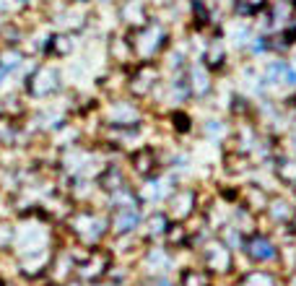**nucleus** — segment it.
I'll return each mask as SVG.
<instances>
[{"label": "nucleus", "mask_w": 296, "mask_h": 286, "mask_svg": "<svg viewBox=\"0 0 296 286\" xmlns=\"http://www.w3.org/2000/svg\"><path fill=\"white\" fill-rule=\"evenodd\" d=\"M135 37H138V39L130 42V47L138 50L141 57H153L158 50L164 47V42H167V31L158 24H146Z\"/></svg>", "instance_id": "f257e3e1"}, {"label": "nucleus", "mask_w": 296, "mask_h": 286, "mask_svg": "<svg viewBox=\"0 0 296 286\" xmlns=\"http://www.w3.org/2000/svg\"><path fill=\"white\" fill-rule=\"evenodd\" d=\"M244 247H247L249 258H252V263H268V260H276L278 258L276 245H273L265 234H252L244 242Z\"/></svg>", "instance_id": "f03ea898"}, {"label": "nucleus", "mask_w": 296, "mask_h": 286, "mask_svg": "<svg viewBox=\"0 0 296 286\" xmlns=\"http://www.w3.org/2000/svg\"><path fill=\"white\" fill-rule=\"evenodd\" d=\"M206 263L211 271H218V273H226L232 268V252L223 242H211L206 247Z\"/></svg>", "instance_id": "7ed1b4c3"}, {"label": "nucleus", "mask_w": 296, "mask_h": 286, "mask_svg": "<svg viewBox=\"0 0 296 286\" xmlns=\"http://www.w3.org/2000/svg\"><path fill=\"white\" fill-rule=\"evenodd\" d=\"M156 68H153V65H141V68H138V73H135L133 76V83H130V89H133V94L135 97H146L151 89H153V83H156Z\"/></svg>", "instance_id": "20e7f679"}, {"label": "nucleus", "mask_w": 296, "mask_h": 286, "mask_svg": "<svg viewBox=\"0 0 296 286\" xmlns=\"http://www.w3.org/2000/svg\"><path fill=\"white\" fill-rule=\"evenodd\" d=\"M172 216L174 218H187L195 206V190H177L172 195Z\"/></svg>", "instance_id": "39448f33"}, {"label": "nucleus", "mask_w": 296, "mask_h": 286, "mask_svg": "<svg viewBox=\"0 0 296 286\" xmlns=\"http://www.w3.org/2000/svg\"><path fill=\"white\" fill-rule=\"evenodd\" d=\"M138 221H141L138 208H133V206H122V208L117 211L115 227H117V232H130V229H135V227H138Z\"/></svg>", "instance_id": "423d86ee"}, {"label": "nucleus", "mask_w": 296, "mask_h": 286, "mask_svg": "<svg viewBox=\"0 0 296 286\" xmlns=\"http://www.w3.org/2000/svg\"><path fill=\"white\" fill-rule=\"evenodd\" d=\"M190 91H192L195 97H206V94L211 91V78H208V73H206V68H203V65H195V68H192Z\"/></svg>", "instance_id": "0eeeda50"}, {"label": "nucleus", "mask_w": 296, "mask_h": 286, "mask_svg": "<svg viewBox=\"0 0 296 286\" xmlns=\"http://www.w3.org/2000/svg\"><path fill=\"white\" fill-rule=\"evenodd\" d=\"M122 18L130 21V24H146L143 0H125V6H122Z\"/></svg>", "instance_id": "6e6552de"}, {"label": "nucleus", "mask_w": 296, "mask_h": 286, "mask_svg": "<svg viewBox=\"0 0 296 286\" xmlns=\"http://www.w3.org/2000/svg\"><path fill=\"white\" fill-rule=\"evenodd\" d=\"M265 6H268V0H234V13L242 18H249V16L260 13Z\"/></svg>", "instance_id": "1a4fd4ad"}, {"label": "nucleus", "mask_w": 296, "mask_h": 286, "mask_svg": "<svg viewBox=\"0 0 296 286\" xmlns=\"http://www.w3.org/2000/svg\"><path fill=\"white\" fill-rule=\"evenodd\" d=\"M242 286H276V276L268 271H252L242 278Z\"/></svg>", "instance_id": "9d476101"}, {"label": "nucleus", "mask_w": 296, "mask_h": 286, "mask_svg": "<svg viewBox=\"0 0 296 286\" xmlns=\"http://www.w3.org/2000/svg\"><path fill=\"white\" fill-rule=\"evenodd\" d=\"M153 162H156V156H153L151 148H143V151H138L133 156V164H135V169H138L141 174H151L153 172Z\"/></svg>", "instance_id": "9b49d317"}, {"label": "nucleus", "mask_w": 296, "mask_h": 286, "mask_svg": "<svg viewBox=\"0 0 296 286\" xmlns=\"http://www.w3.org/2000/svg\"><path fill=\"white\" fill-rule=\"evenodd\" d=\"M182 286H211V278L208 273H203L198 268H187L182 273Z\"/></svg>", "instance_id": "f8f14e48"}, {"label": "nucleus", "mask_w": 296, "mask_h": 286, "mask_svg": "<svg viewBox=\"0 0 296 286\" xmlns=\"http://www.w3.org/2000/svg\"><path fill=\"white\" fill-rule=\"evenodd\" d=\"M206 65H208V68H221V65H223V47L218 45V42H213V45L208 47Z\"/></svg>", "instance_id": "ddd939ff"}, {"label": "nucleus", "mask_w": 296, "mask_h": 286, "mask_svg": "<svg viewBox=\"0 0 296 286\" xmlns=\"http://www.w3.org/2000/svg\"><path fill=\"white\" fill-rule=\"evenodd\" d=\"M247 195H249V208H252V211H260V208L268 206V195L260 187H249Z\"/></svg>", "instance_id": "4468645a"}, {"label": "nucleus", "mask_w": 296, "mask_h": 286, "mask_svg": "<svg viewBox=\"0 0 296 286\" xmlns=\"http://www.w3.org/2000/svg\"><path fill=\"white\" fill-rule=\"evenodd\" d=\"M286 71H288V65H286L283 60H278V62H270V65H268V81H270V83H278V81H283Z\"/></svg>", "instance_id": "2eb2a0df"}, {"label": "nucleus", "mask_w": 296, "mask_h": 286, "mask_svg": "<svg viewBox=\"0 0 296 286\" xmlns=\"http://www.w3.org/2000/svg\"><path fill=\"white\" fill-rule=\"evenodd\" d=\"M270 211H273V218H278V221H288V216L293 213V208L286 201H273L270 203Z\"/></svg>", "instance_id": "dca6fc26"}, {"label": "nucleus", "mask_w": 296, "mask_h": 286, "mask_svg": "<svg viewBox=\"0 0 296 286\" xmlns=\"http://www.w3.org/2000/svg\"><path fill=\"white\" fill-rule=\"evenodd\" d=\"M192 13L198 18V26H206L208 24V8H206L203 0H192Z\"/></svg>", "instance_id": "f3484780"}, {"label": "nucleus", "mask_w": 296, "mask_h": 286, "mask_svg": "<svg viewBox=\"0 0 296 286\" xmlns=\"http://www.w3.org/2000/svg\"><path fill=\"white\" fill-rule=\"evenodd\" d=\"M148 224H151V234H153V237H156V234H164V232L169 229V227H167V216H164V213L151 216V221H148Z\"/></svg>", "instance_id": "a211bd4d"}, {"label": "nucleus", "mask_w": 296, "mask_h": 286, "mask_svg": "<svg viewBox=\"0 0 296 286\" xmlns=\"http://www.w3.org/2000/svg\"><path fill=\"white\" fill-rule=\"evenodd\" d=\"M172 120H174V125H177L179 133H187V130H190V117H187L185 112H174Z\"/></svg>", "instance_id": "6ab92c4d"}, {"label": "nucleus", "mask_w": 296, "mask_h": 286, "mask_svg": "<svg viewBox=\"0 0 296 286\" xmlns=\"http://www.w3.org/2000/svg\"><path fill=\"white\" fill-rule=\"evenodd\" d=\"M252 50H255V52H262V50H268V42H265V37H257V39L252 42Z\"/></svg>", "instance_id": "aec40b11"}, {"label": "nucleus", "mask_w": 296, "mask_h": 286, "mask_svg": "<svg viewBox=\"0 0 296 286\" xmlns=\"http://www.w3.org/2000/svg\"><path fill=\"white\" fill-rule=\"evenodd\" d=\"M283 83H288V86H296V71H293V68H288V71H286V76H283Z\"/></svg>", "instance_id": "412c9836"}, {"label": "nucleus", "mask_w": 296, "mask_h": 286, "mask_svg": "<svg viewBox=\"0 0 296 286\" xmlns=\"http://www.w3.org/2000/svg\"><path fill=\"white\" fill-rule=\"evenodd\" d=\"M286 3H296V0H286Z\"/></svg>", "instance_id": "4be33fe9"}, {"label": "nucleus", "mask_w": 296, "mask_h": 286, "mask_svg": "<svg viewBox=\"0 0 296 286\" xmlns=\"http://www.w3.org/2000/svg\"><path fill=\"white\" fill-rule=\"evenodd\" d=\"M293 102H296V99H293Z\"/></svg>", "instance_id": "5701e85b"}]
</instances>
